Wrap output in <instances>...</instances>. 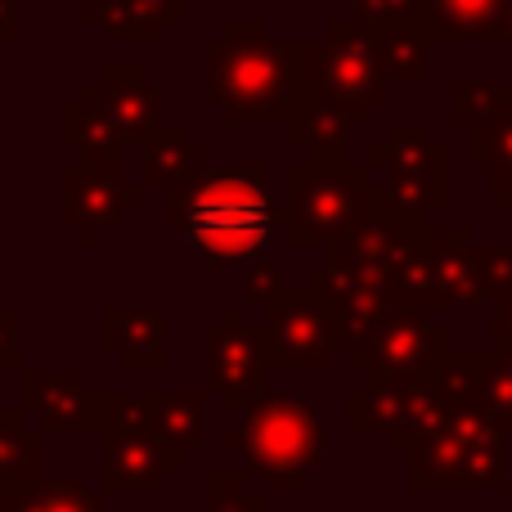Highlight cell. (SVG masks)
Listing matches in <instances>:
<instances>
[{
  "label": "cell",
  "instance_id": "cell-10",
  "mask_svg": "<svg viewBox=\"0 0 512 512\" xmlns=\"http://www.w3.org/2000/svg\"><path fill=\"white\" fill-rule=\"evenodd\" d=\"M504 9L508 0H418L414 32L427 45H454V41L504 45Z\"/></svg>",
  "mask_w": 512,
  "mask_h": 512
},
{
  "label": "cell",
  "instance_id": "cell-1",
  "mask_svg": "<svg viewBox=\"0 0 512 512\" xmlns=\"http://www.w3.org/2000/svg\"><path fill=\"white\" fill-rule=\"evenodd\" d=\"M162 221L185 234L207 265H248L265 252L279 207L265 189V171L252 162L207 167L185 185L162 189Z\"/></svg>",
  "mask_w": 512,
  "mask_h": 512
},
{
  "label": "cell",
  "instance_id": "cell-14",
  "mask_svg": "<svg viewBox=\"0 0 512 512\" xmlns=\"http://www.w3.org/2000/svg\"><path fill=\"white\" fill-rule=\"evenodd\" d=\"M364 122H369V113H360V108H342L333 99L301 95L292 104L288 122H283V135H288V144L315 153V149H328V144H346V131H355Z\"/></svg>",
  "mask_w": 512,
  "mask_h": 512
},
{
  "label": "cell",
  "instance_id": "cell-25",
  "mask_svg": "<svg viewBox=\"0 0 512 512\" xmlns=\"http://www.w3.org/2000/svg\"><path fill=\"white\" fill-rule=\"evenodd\" d=\"M14 324H18L14 310H0V360H14V355H9V333H14Z\"/></svg>",
  "mask_w": 512,
  "mask_h": 512
},
{
  "label": "cell",
  "instance_id": "cell-3",
  "mask_svg": "<svg viewBox=\"0 0 512 512\" xmlns=\"http://www.w3.org/2000/svg\"><path fill=\"white\" fill-rule=\"evenodd\" d=\"M369 189V171L355 167L346 144H328L283 171L279 221L297 248H342L364 221Z\"/></svg>",
  "mask_w": 512,
  "mask_h": 512
},
{
  "label": "cell",
  "instance_id": "cell-26",
  "mask_svg": "<svg viewBox=\"0 0 512 512\" xmlns=\"http://www.w3.org/2000/svg\"><path fill=\"white\" fill-rule=\"evenodd\" d=\"M504 45H508V54H512V0H508V9H504Z\"/></svg>",
  "mask_w": 512,
  "mask_h": 512
},
{
  "label": "cell",
  "instance_id": "cell-20",
  "mask_svg": "<svg viewBox=\"0 0 512 512\" xmlns=\"http://www.w3.org/2000/svg\"><path fill=\"white\" fill-rule=\"evenodd\" d=\"M481 261V279H486V292H504L512 288V243H490V248H477Z\"/></svg>",
  "mask_w": 512,
  "mask_h": 512
},
{
  "label": "cell",
  "instance_id": "cell-24",
  "mask_svg": "<svg viewBox=\"0 0 512 512\" xmlns=\"http://www.w3.org/2000/svg\"><path fill=\"white\" fill-rule=\"evenodd\" d=\"M495 337L504 346H512V288H504L495 301Z\"/></svg>",
  "mask_w": 512,
  "mask_h": 512
},
{
  "label": "cell",
  "instance_id": "cell-21",
  "mask_svg": "<svg viewBox=\"0 0 512 512\" xmlns=\"http://www.w3.org/2000/svg\"><path fill=\"white\" fill-rule=\"evenodd\" d=\"M274 292H279V270H274L270 261H261V256L248 261V297H265V301H270Z\"/></svg>",
  "mask_w": 512,
  "mask_h": 512
},
{
  "label": "cell",
  "instance_id": "cell-15",
  "mask_svg": "<svg viewBox=\"0 0 512 512\" xmlns=\"http://www.w3.org/2000/svg\"><path fill=\"white\" fill-rule=\"evenodd\" d=\"M104 342L126 355V364H162V319L158 310H108Z\"/></svg>",
  "mask_w": 512,
  "mask_h": 512
},
{
  "label": "cell",
  "instance_id": "cell-2",
  "mask_svg": "<svg viewBox=\"0 0 512 512\" xmlns=\"http://www.w3.org/2000/svg\"><path fill=\"white\" fill-rule=\"evenodd\" d=\"M203 77L216 113L230 126H283L297 104L288 50L270 41V27L261 18H230L225 32L203 45Z\"/></svg>",
  "mask_w": 512,
  "mask_h": 512
},
{
  "label": "cell",
  "instance_id": "cell-16",
  "mask_svg": "<svg viewBox=\"0 0 512 512\" xmlns=\"http://www.w3.org/2000/svg\"><path fill=\"white\" fill-rule=\"evenodd\" d=\"M512 108L508 81H454L450 86V122L459 131H481V126L499 122Z\"/></svg>",
  "mask_w": 512,
  "mask_h": 512
},
{
  "label": "cell",
  "instance_id": "cell-9",
  "mask_svg": "<svg viewBox=\"0 0 512 512\" xmlns=\"http://www.w3.org/2000/svg\"><path fill=\"white\" fill-rule=\"evenodd\" d=\"M333 315L310 288H279L270 297V324H265V351L279 364L315 369L328 360L333 346Z\"/></svg>",
  "mask_w": 512,
  "mask_h": 512
},
{
  "label": "cell",
  "instance_id": "cell-4",
  "mask_svg": "<svg viewBox=\"0 0 512 512\" xmlns=\"http://www.w3.org/2000/svg\"><path fill=\"white\" fill-rule=\"evenodd\" d=\"M292 63V81H297V99H333L342 108H360L373 113L378 104L391 99V72L378 54L373 32H364L360 23L333 18L324 27L319 41H283Z\"/></svg>",
  "mask_w": 512,
  "mask_h": 512
},
{
  "label": "cell",
  "instance_id": "cell-5",
  "mask_svg": "<svg viewBox=\"0 0 512 512\" xmlns=\"http://www.w3.org/2000/svg\"><path fill=\"white\" fill-rule=\"evenodd\" d=\"M364 171H369L373 189L387 194L409 216L432 221V212L450 207L454 198V153L423 122L387 126V140L364 149Z\"/></svg>",
  "mask_w": 512,
  "mask_h": 512
},
{
  "label": "cell",
  "instance_id": "cell-6",
  "mask_svg": "<svg viewBox=\"0 0 512 512\" xmlns=\"http://www.w3.org/2000/svg\"><path fill=\"white\" fill-rule=\"evenodd\" d=\"M81 104H90L99 117L108 122V131L117 135L122 149L144 144L162 122V108H167V86L153 81L140 63H104L95 81L81 86Z\"/></svg>",
  "mask_w": 512,
  "mask_h": 512
},
{
  "label": "cell",
  "instance_id": "cell-13",
  "mask_svg": "<svg viewBox=\"0 0 512 512\" xmlns=\"http://www.w3.org/2000/svg\"><path fill=\"white\" fill-rule=\"evenodd\" d=\"M198 171H207V149L198 140H189L180 126H158L144 140V158H140V185L144 189H171L194 180Z\"/></svg>",
  "mask_w": 512,
  "mask_h": 512
},
{
  "label": "cell",
  "instance_id": "cell-18",
  "mask_svg": "<svg viewBox=\"0 0 512 512\" xmlns=\"http://www.w3.org/2000/svg\"><path fill=\"white\" fill-rule=\"evenodd\" d=\"M468 153H472V162L486 171H512V108L499 117V122L472 131Z\"/></svg>",
  "mask_w": 512,
  "mask_h": 512
},
{
  "label": "cell",
  "instance_id": "cell-8",
  "mask_svg": "<svg viewBox=\"0 0 512 512\" xmlns=\"http://www.w3.org/2000/svg\"><path fill=\"white\" fill-rule=\"evenodd\" d=\"M486 297L481 261L472 248V234L463 225H432L427 261L418 274V288L405 310H432V306H472Z\"/></svg>",
  "mask_w": 512,
  "mask_h": 512
},
{
  "label": "cell",
  "instance_id": "cell-19",
  "mask_svg": "<svg viewBox=\"0 0 512 512\" xmlns=\"http://www.w3.org/2000/svg\"><path fill=\"white\" fill-rule=\"evenodd\" d=\"M418 0H351V18L364 32H396V27H414Z\"/></svg>",
  "mask_w": 512,
  "mask_h": 512
},
{
  "label": "cell",
  "instance_id": "cell-23",
  "mask_svg": "<svg viewBox=\"0 0 512 512\" xmlns=\"http://www.w3.org/2000/svg\"><path fill=\"white\" fill-rule=\"evenodd\" d=\"M490 203L512 221V171H490Z\"/></svg>",
  "mask_w": 512,
  "mask_h": 512
},
{
  "label": "cell",
  "instance_id": "cell-22",
  "mask_svg": "<svg viewBox=\"0 0 512 512\" xmlns=\"http://www.w3.org/2000/svg\"><path fill=\"white\" fill-rule=\"evenodd\" d=\"M23 27H18V0H0V45H18Z\"/></svg>",
  "mask_w": 512,
  "mask_h": 512
},
{
  "label": "cell",
  "instance_id": "cell-12",
  "mask_svg": "<svg viewBox=\"0 0 512 512\" xmlns=\"http://www.w3.org/2000/svg\"><path fill=\"white\" fill-rule=\"evenodd\" d=\"M207 360H212L216 382L230 391V400H243L256 382H261L265 342L243 324V310H230L225 328H212V333H207Z\"/></svg>",
  "mask_w": 512,
  "mask_h": 512
},
{
  "label": "cell",
  "instance_id": "cell-11",
  "mask_svg": "<svg viewBox=\"0 0 512 512\" xmlns=\"http://www.w3.org/2000/svg\"><path fill=\"white\" fill-rule=\"evenodd\" d=\"M81 18L126 45H162L167 27L185 18V0H86Z\"/></svg>",
  "mask_w": 512,
  "mask_h": 512
},
{
  "label": "cell",
  "instance_id": "cell-17",
  "mask_svg": "<svg viewBox=\"0 0 512 512\" xmlns=\"http://www.w3.org/2000/svg\"><path fill=\"white\" fill-rule=\"evenodd\" d=\"M373 41H378V54H382V63H387L391 81H400V86H423V81L432 77V45H427L414 27L378 32Z\"/></svg>",
  "mask_w": 512,
  "mask_h": 512
},
{
  "label": "cell",
  "instance_id": "cell-7",
  "mask_svg": "<svg viewBox=\"0 0 512 512\" xmlns=\"http://www.w3.org/2000/svg\"><path fill=\"white\" fill-rule=\"evenodd\" d=\"M140 203L144 185H131L113 162H68L63 167V221L86 239V248H99V239Z\"/></svg>",
  "mask_w": 512,
  "mask_h": 512
}]
</instances>
